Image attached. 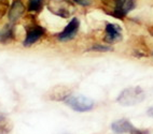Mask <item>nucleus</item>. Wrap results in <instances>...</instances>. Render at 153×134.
Here are the masks:
<instances>
[{"label":"nucleus","instance_id":"obj_1","mask_svg":"<svg viewBox=\"0 0 153 134\" xmlns=\"http://www.w3.org/2000/svg\"><path fill=\"white\" fill-rule=\"evenodd\" d=\"M146 91L141 87H129L124 89L122 92L119 94L117 101L123 106H131L136 105L145 100Z\"/></svg>","mask_w":153,"mask_h":134},{"label":"nucleus","instance_id":"obj_2","mask_svg":"<svg viewBox=\"0 0 153 134\" xmlns=\"http://www.w3.org/2000/svg\"><path fill=\"white\" fill-rule=\"evenodd\" d=\"M65 103L71 110L79 113L90 112L94 107V101L84 96H70L65 100Z\"/></svg>","mask_w":153,"mask_h":134},{"label":"nucleus","instance_id":"obj_3","mask_svg":"<svg viewBox=\"0 0 153 134\" xmlns=\"http://www.w3.org/2000/svg\"><path fill=\"white\" fill-rule=\"evenodd\" d=\"M79 26H80L79 19L76 18V17L72 18L68 23V25L65 27V29L57 34V39L60 42H67L72 40L76 37L78 30H79Z\"/></svg>","mask_w":153,"mask_h":134},{"label":"nucleus","instance_id":"obj_4","mask_svg":"<svg viewBox=\"0 0 153 134\" xmlns=\"http://www.w3.org/2000/svg\"><path fill=\"white\" fill-rule=\"evenodd\" d=\"M121 40H122V32H121L120 26L115 24H107L105 42L109 44H114Z\"/></svg>","mask_w":153,"mask_h":134},{"label":"nucleus","instance_id":"obj_5","mask_svg":"<svg viewBox=\"0 0 153 134\" xmlns=\"http://www.w3.org/2000/svg\"><path fill=\"white\" fill-rule=\"evenodd\" d=\"M45 30L44 28H42L41 26H33L27 29V32H26V38H25L24 45L25 46H30L35 44L36 42H38L40 40L42 36L44 34Z\"/></svg>","mask_w":153,"mask_h":134},{"label":"nucleus","instance_id":"obj_6","mask_svg":"<svg viewBox=\"0 0 153 134\" xmlns=\"http://www.w3.org/2000/svg\"><path fill=\"white\" fill-rule=\"evenodd\" d=\"M134 129V126L128 119L122 118L119 120H115L114 122L111 123V130L115 134H124V133H131V131Z\"/></svg>","mask_w":153,"mask_h":134},{"label":"nucleus","instance_id":"obj_7","mask_svg":"<svg viewBox=\"0 0 153 134\" xmlns=\"http://www.w3.org/2000/svg\"><path fill=\"white\" fill-rule=\"evenodd\" d=\"M70 89L65 86H56L50 90V99L53 101H65L66 99L70 97Z\"/></svg>","mask_w":153,"mask_h":134},{"label":"nucleus","instance_id":"obj_8","mask_svg":"<svg viewBox=\"0 0 153 134\" xmlns=\"http://www.w3.org/2000/svg\"><path fill=\"white\" fill-rule=\"evenodd\" d=\"M25 11V7L21 0H15L12 4L10 11H9V21L11 23H14L21 18Z\"/></svg>","mask_w":153,"mask_h":134},{"label":"nucleus","instance_id":"obj_9","mask_svg":"<svg viewBox=\"0 0 153 134\" xmlns=\"http://www.w3.org/2000/svg\"><path fill=\"white\" fill-rule=\"evenodd\" d=\"M44 0H29L28 2V10L30 12H40L43 7Z\"/></svg>","mask_w":153,"mask_h":134},{"label":"nucleus","instance_id":"obj_10","mask_svg":"<svg viewBox=\"0 0 153 134\" xmlns=\"http://www.w3.org/2000/svg\"><path fill=\"white\" fill-rule=\"evenodd\" d=\"M12 38H13V29L11 26H7L0 33V40L2 42H8Z\"/></svg>","mask_w":153,"mask_h":134},{"label":"nucleus","instance_id":"obj_11","mask_svg":"<svg viewBox=\"0 0 153 134\" xmlns=\"http://www.w3.org/2000/svg\"><path fill=\"white\" fill-rule=\"evenodd\" d=\"M7 119L0 117V134H8L11 130V126L8 124Z\"/></svg>","mask_w":153,"mask_h":134},{"label":"nucleus","instance_id":"obj_12","mask_svg":"<svg viewBox=\"0 0 153 134\" xmlns=\"http://www.w3.org/2000/svg\"><path fill=\"white\" fill-rule=\"evenodd\" d=\"M131 134H150V131L147 129H136L134 128L131 131Z\"/></svg>","mask_w":153,"mask_h":134},{"label":"nucleus","instance_id":"obj_13","mask_svg":"<svg viewBox=\"0 0 153 134\" xmlns=\"http://www.w3.org/2000/svg\"><path fill=\"white\" fill-rule=\"evenodd\" d=\"M92 49H94V51H99V52H109V51H111V48H110L109 46H101V45L93 46Z\"/></svg>","mask_w":153,"mask_h":134},{"label":"nucleus","instance_id":"obj_14","mask_svg":"<svg viewBox=\"0 0 153 134\" xmlns=\"http://www.w3.org/2000/svg\"><path fill=\"white\" fill-rule=\"evenodd\" d=\"M74 1L82 7H88L91 4V0H74Z\"/></svg>","mask_w":153,"mask_h":134},{"label":"nucleus","instance_id":"obj_15","mask_svg":"<svg viewBox=\"0 0 153 134\" xmlns=\"http://www.w3.org/2000/svg\"><path fill=\"white\" fill-rule=\"evenodd\" d=\"M148 115H149V116H151V117L153 118V107H151L150 110L148 111Z\"/></svg>","mask_w":153,"mask_h":134}]
</instances>
